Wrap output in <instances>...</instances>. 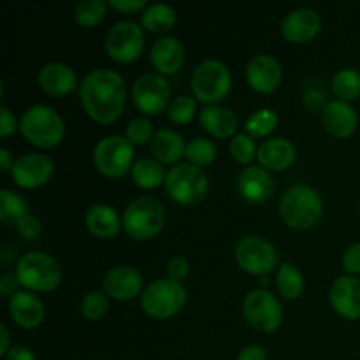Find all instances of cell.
I'll return each mask as SVG.
<instances>
[{"mask_svg": "<svg viewBox=\"0 0 360 360\" xmlns=\"http://www.w3.org/2000/svg\"><path fill=\"white\" fill-rule=\"evenodd\" d=\"M37 83L49 97H65L77 86V77L67 63L49 62L39 70Z\"/></svg>", "mask_w": 360, "mask_h": 360, "instance_id": "22", "label": "cell"}, {"mask_svg": "<svg viewBox=\"0 0 360 360\" xmlns=\"http://www.w3.org/2000/svg\"><path fill=\"white\" fill-rule=\"evenodd\" d=\"M16 129L18 123L14 115L6 108V105H2V108H0V136L9 137L11 134L16 132Z\"/></svg>", "mask_w": 360, "mask_h": 360, "instance_id": "44", "label": "cell"}, {"mask_svg": "<svg viewBox=\"0 0 360 360\" xmlns=\"http://www.w3.org/2000/svg\"><path fill=\"white\" fill-rule=\"evenodd\" d=\"M304 104L306 108L313 109V111H320L323 108H326V94H322V91H316V90H308L304 95Z\"/></svg>", "mask_w": 360, "mask_h": 360, "instance_id": "47", "label": "cell"}, {"mask_svg": "<svg viewBox=\"0 0 360 360\" xmlns=\"http://www.w3.org/2000/svg\"><path fill=\"white\" fill-rule=\"evenodd\" d=\"M105 51L109 58L118 63H132L141 56L144 49V32L139 23L130 20L112 25L105 35Z\"/></svg>", "mask_w": 360, "mask_h": 360, "instance_id": "12", "label": "cell"}, {"mask_svg": "<svg viewBox=\"0 0 360 360\" xmlns=\"http://www.w3.org/2000/svg\"><path fill=\"white\" fill-rule=\"evenodd\" d=\"M238 192L246 202L262 204L274 192V179L269 171L260 165H250L238 176Z\"/></svg>", "mask_w": 360, "mask_h": 360, "instance_id": "19", "label": "cell"}, {"mask_svg": "<svg viewBox=\"0 0 360 360\" xmlns=\"http://www.w3.org/2000/svg\"><path fill=\"white\" fill-rule=\"evenodd\" d=\"M153 136H155L153 125H151L150 120L144 118V116H137V118H134L132 122L127 125V136L125 137L134 144V146L151 143Z\"/></svg>", "mask_w": 360, "mask_h": 360, "instance_id": "39", "label": "cell"}, {"mask_svg": "<svg viewBox=\"0 0 360 360\" xmlns=\"http://www.w3.org/2000/svg\"><path fill=\"white\" fill-rule=\"evenodd\" d=\"M199 122L207 134L218 137V139L234 137L239 125L236 112L231 108H225L220 104L206 105L199 112Z\"/></svg>", "mask_w": 360, "mask_h": 360, "instance_id": "25", "label": "cell"}, {"mask_svg": "<svg viewBox=\"0 0 360 360\" xmlns=\"http://www.w3.org/2000/svg\"><path fill=\"white\" fill-rule=\"evenodd\" d=\"M185 158L188 160V164L202 169L214 162V158H217V146L210 139H206V137H195L190 143H186Z\"/></svg>", "mask_w": 360, "mask_h": 360, "instance_id": "35", "label": "cell"}, {"mask_svg": "<svg viewBox=\"0 0 360 360\" xmlns=\"http://www.w3.org/2000/svg\"><path fill=\"white\" fill-rule=\"evenodd\" d=\"M109 2L105 0H81L74 9V20L79 27L91 28L104 20Z\"/></svg>", "mask_w": 360, "mask_h": 360, "instance_id": "34", "label": "cell"}, {"mask_svg": "<svg viewBox=\"0 0 360 360\" xmlns=\"http://www.w3.org/2000/svg\"><path fill=\"white\" fill-rule=\"evenodd\" d=\"M20 287L28 292H53L62 281V269L56 259L42 252H30L16 264Z\"/></svg>", "mask_w": 360, "mask_h": 360, "instance_id": "5", "label": "cell"}, {"mask_svg": "<svg viewBox=\"0 0 360 360\" xmlns=\"http://www.w3.org/2000/svg\"><path fill=\"white\" fill-rule=\"evenodd\" d=\"M95 169L105 178H123L134 167V144L123 136H105L94 148Z\"/></svg>", "mask_w": 360, "mask_h": 360, "instance_id": "9", "label": "cell"}, {"mask_svg": "<svg viewBox=\"0 0 360 360\" xmlns=\"http://www.w3.org/2000/svg\"><path fill=\"white\" fill-rule=\"evenodd\" d=\"M28 214V202L13 190L4 188L0 192V220L6 225H16Z\"/></svg>", "mask_w": 360, "mask_h": 360, "instance_id": "32", "label": "cell"}, {"mask_svg": "<svg viewBox=\"0 0 360 360\" xmlns=\"http://www.w3.org/2000/svg\"><path fill=\"white\" fill-rule=\"evenodd\" d=\"M20 130L28 143L42 150H49L62 143L65 136V123L55 108L37 104L21 115Z\"/></svg>", "mask_w": 360, "mask_h": 360, "instance_id": "3", "label": "cell"}, {"mask_svg": "<svg viewBox=\"0 0 360 360\" xmlns=\"http://www.w3.org/2000/svg\"><path fill=\"white\" fill-rule=\"evenodd\" d=\"M79 98L94 122L109 125L123 115L127 86L122 74L112 69H94L81 79Z\"/></svg>", "mask_w": 360, "mask_h": 360, "instance_id": "1", "label": "cell"}, {"mask_svg": "<svg viewBox=\"0 0 360 360\" xmlns=\"http://www.w3.org/2000/svg\"><path fill=\"white\" fill-rule=\"evenodd\" d=\"M4 360H35V355L27 347H13Z\"/></svg>", "mask_w": 360, "mask_h": 360, "instance_id": "48", "label": "cell"}, {"mask_svg": "<svg viewBox=\"0 0 360 360\" xmlns=\"http://www.w3.org/2000/svg\"><path fill=\"white\" fill-rule=\"evenodd\" d=\"M236 360H267V352L260 345H248L239 352Z\"/></svg>", "mask_w": 360, "mask_h": 360, "instance_id": "46", "label": "cell"}, {"mask_svg": "<svg viewBox=\"0 0 360 360\" xmlns=\"http://www.w3.org/2000/svg\"><path fill=\"white\" fill-rule=\"evenodd\" d=\"M132 101L141 112L157 116L171 104V86L169 81L158 72L141 74L132 86Z\"/></svg>", "mask_w": 360, "mask_h": 360, "instance_id": "13", "label": "cell"}, {"mask_svg": "<svg viewBox=\"0 0 360 360\" xmlns=\"http://www.w3.org/2000/svg\"><path fill=\"white\" fill-rule=\"evenodd\" d=\"M246 322L259 333H274L283 323V306L280 299L266 288L252 290L243 302Z\"/></svg>", "mask_w": 360, "mask_h": 360, "instance_id": "10", "label": "cell"}, {"mask_svg": "<svg viewBox=\"0 0 360 360\" xmlns=\"http://www.w3.org/2000/svg\"><path fill=\"white\" fill-rule=\"evenodd\" d=\"M195 97L190 95H178L172 98L167 108V116L176 125H188L195 116Z\"/></svg>", "mask_w": 360, "mask_h": 360, "instance_id": "36", "label": "cell"}, {"mask_svg": "<svg viewBox=\"0 0 360 360\" xmlns=\"http://www.w3.org/2000/svg\"><path fill=\"white\" fill-rule=\"evenodd\" d=\"M14 259H16V252H14V248H11L9 245H4L2 253H0V260H2L4 266H9Z\"/></svg>", "mask_w": 360, "mask_h": 360, "instance_id": "50", "label": "cell"}, {"mask_svg": "<svg viewBox=\"0 0 360 360\" xmlns=\"http://www.w3.org/2000/svg\"><path fill=\"white\" fill-rule=\"evenodd\" d=\"M143 274L130 266H118L109 271L102 281L105 294L115 301H132L143 290Z\"/></svg>", "mask_w": 360, "mask_h": 360, "instance_id": "18", "label": "cell"}, {"mask_svg": "<svg viewBox=\"0 0 360 360\" xmlns=\"http://www.w3.org/2000/svg\"><path fill=\"white\" fill-rule=\"evenodd\" d=\"M236 264L245 273L264 276L278 267V252L267 239L260 236H246L239 239L234 248Z\"/></svg>", "mask_w": 360, "mask_h": 360, "instance_id": "11", "label": "cell"}, {"mask_svg": "<svg viewBox=\"0 0 360 360\" xmlns=\"http://www.w3.org/2000/svg\"><path fill=\"white\" fill-rule=\"evenodd\" d=\"M329 301L334 311L347 320L360 319V280L345 274L334 280L329 290Z\"/></svg>", "mask_w": 360, "mask_h": 360, "instance_id": "17", "label": "cell"}, {"mask_svg": "<svg viewBox=\"0 0 360 360\" xmlns=\"http://www.w3.org/2000/svg\"><path fill=\"white\" fill-rule=\"evenodd\" d=\"M16 229H18V234H20L21 238L27 239V241H34V239H37L39 236H41L42 224L37 217L28 213L27 217H23L20 221H18Z\"/></svg>", "mask_w": 360, "mask_h": 360, "instance_id": "40", "label": "cell"}, {"mask_svg": "<svg viewBox=\"0 0 360 360\" xmlns=\"http://www.w3.org/2000/svg\"><path fill=\"white\" fill-rule=\"evenodd\" d=\"M320 28H322V18L315 9H309V7L290 11L281 21V35L294 44L309 42L319 35Z\"/></svg>", "mask_w": 360, "mask_h": 360, "instance_id": "16", "label": "cell"}, {"mask_svg": "<svg viewBox=\"0 0 360 360\" xmlns=\"http://www.w3.org/2000/svg\"><path fill=\"white\" fill-rule=\"evenodd\" d=\"M190 84L197 101L206 105H217L231 91L232 74L224 62L207 58L193 69Z\"/></svg>", "mask_w": 360, "mask_h": 360, "instance_id": "4", "label": "cell"}, {"mask_svg": "<svg viewBox=\"0 0 360 360\" xmlns=\"http://www.w3.org/2000/svg\"><path fill=\"white\" fill-rule=\"evenodd\" d=\"M186 299V288L179 281L160 278L144 288L141 294V306L151 319L167 320L185 308Z\"/></svg>", "mask_w": 360, "mask_h": 360, "instance_id": "7", "label": "cell"}, {"mask_svg": "<svg viewBox=\"0 0 360 360\" xmlns=\"http://www.w3.org/2000/svg\"><path fill=\"white\" fill-rule=\"evenodd\" d=\"M165 192L181 206L200 202L210 192V178L200 167L192 164H178L165 176Z\"/></svg>", "mask_w": 360, "mask_h": 360, "instance_id": "8", "label": "cell"}, {"mask_svg": "<svg viewBox=\"0 0 360 360\" xmlns=\"http://www.w3.org/2000/svg\"><path fill=\"white\" fill-rule=\"evenodd\" d=\"M323 214V200L315 188L308 185H294L280 200V217L294 231H308L315 227Z\"/></svg>", "mask_w": 360, "mask_h": 360, "instance_id": "2", "label": "cell"}, {"mask_svg": "<svg viewBox=\"0 0 360 360\" xmlns=\"http://www.w3.org/2000/svg\"><path fill=\"white\" fill-rule=\"evenodd\" d=\"M13 165H14V158L13 155H11V151L7 150V148H2V150H0V171L2 172L11 171Z\"/></svg>", "mask_w": 360, "mask_h": 360, "instance_id": "49", "label": "cell"}, {"mask_svg": "<svg viewBox=\"0 0 360 360\" xmlns=\"http://www.w3.org/2000/svg\"><path fill=\"white\" fill-rule=\"evenodd\" d=\"M151 153H153L155 160L164 164H176L185 157L186 151V143L181 137V134H178L172 129H158L155 130V136L150 143Z\"/></svg>", "mask_w": 360, "mask_h": 360, "instance_id": "27", "label": "cell"}, {"mask_svg": "<svg viewBox=\"0 0 360 360\" xmlns=\"http://www.w3.org/2000/svg\"><path fill=\"white\" fill-rule=\"evenodd\" d=\"M359 214H360V204H359Z\"/></svg>", "mask_w": 360, "mask_h": 360, "instance_id": "52", "label": "cell"}, {"mask_svg": "<svg viewBox=\"0 0 360 360\" xmlns=\"http://www.w3.org/2000/svg\"><path fill=\"white\" fill-rule=\"evenodd\" d=\"M190 264L185 257H172L167 264V278L169 280H174L181 283V280H185L188 276Z\"/></svg>", "mask_w": 360, "mask_h": 360, "instance_id": "42", "label": "cell"}, {"mask_svg": "<svg viewBox=\"0 0 360 360\" xmlns=\"http://www.w3.org/2000/svg\"><path fill=\"white\" fill-rule=\"evenodd\" d=\"M333 86L334 95H336L340 101L350 102L360 97V72L357 69H341L334 74L333 77Z\"/></svg>", "mask_w": 360, "mask_h": 360, "instance_id": "31", "label": "cell"}, {"mask_svg": "<svg viewBox=\"0 0 360 360\" xmlns=\"http://www.w3.org/2000/svg\"><path fill=\"white\" fill-rule=\"evenodd\" d=\"M257 160H259L260 167H264L266 171L280 172L295 164L297 150L288 139L274 137V139H267L266 143L260 144Z\"/></svg>", "mask_w": 360, "mask_h": 360, "instance_id": "23", "label": "cell"}, {"mask_svg": "<svg viewBox=\"0 0 360 360\" xmlns=\"http://www.w3.org/2000/svg\"><path fill=\"white\" fill-rule=\"evenodd\" d=\"M18 287H20V281H18L16 274L6 273L0 276V295L4 297H13L18 292Z\"/></svg>", "mask_w": 360, "mask_h": 360, "instance_id": "45", "label": "cell"}, {"mask_svg": "<svg viewBox=\"0 0 360 360\" xmlns=\"http://www.w3.org/2000/svg\"><path fill=\"white\" fill-rule=\"evenodd\" d=\"M322 123L330 136L338 139H348L359 127V116L350 102L333 101L327 102L322 111Z\"/></svg>", "mask_w": 360, "mask_h": 360, "instance_id": "20", "label": "cell"}, {"mask_svg": "<svg viewBox=\"0 0 360 360\" xmlns=\"http://www.w3.org/2000/svg\"><path fill=\"white\" fill-rule=\"evenodd\" d=\"M109 7L120 13H139L148 7L146 0H109Z\"/></svg>", "mask_w": 360, "mask_h": 360, "instance_id": "43", "label": "cell"}, {"mask_svg": "<svg viewBox=\"0 0 360 360\" xmlns=\"http://www.w3.org/2000/svg\"><path fill=\"white\" fill-rule=\"evenodd\" d=\"M276 287L281 297L294 301L304 290V276L295 264L281 262V266H278Z\"/></svg>", "mask_w": 360, "mask_h": 360, "instance_id": "30", "label": "cell"}, {"mask_svg": "<svg viewBox=\"0 0 360 360\" xmlns=\"http://www.w3.org/2000/svg\"><path fill=\"white\" fill-rule=\"evenodd\" d=\"M84 224L95 238L111 239L122 231L123 218H120L115 207L109 204H95L86 211Z\"/></svg>", "mask_w": 360, "mask_h": 360, "instance_id": "26", "label": "cell"}, {"mask_svg": "<svg viewBox=\"0 0 360 360\" xmlns=\"http://www.w3.org/2000/svg\"><path fill=\"white\" fill-rule=\"evenodd\" d=\"M176 11L169 4H151L141 14V25L148 32L165 34L176 25Z\"/></svg>", "mask_w": 360, "mask_h": 360, "instance_id": "29", "label": "cell"}, {"mask_svg": "<svg viewBox=\"0 0 360 360\" xmlns=\"http://www.w3.org/2000/svg\"><path fill=\"white\" fill-rule=\"evenodd\" d=\"M343 269L350 276L360 274V241L348 246L347 252L343 253Z\"/></svg>", "mask_w": 360, "mask_h": 360, "instance_id": "41", "label": "cell"}, {"mask_svg": "<svg viewBox=\"0 0 360 360\" xmlns=\"http://www.w3.org/2000/svg\"><path fill=\"white\" fill-rule=\"evenodd\" d=\"M165 225V210L155 197H137L123 213V229L136 241L155 238Z\"/></svg>", "mask_w": 360, "mask_h": 360, "instance_id": "6", "label": "cell"}, {"mask_svg": "<svg viewBox=\"0 0 360 360\" xmlns=\"http://www.w3.org/2000/svg\"><path fill=\"white\" fill-rule=\"evenodd\" d=\"M55 172V162L42 153H25L14 160L11 176L20 188L35 190L44 186Z\"/></svg>", "mask_w": 360, "mask_h": 360, "instance_id": "14", "label": "cell"}, {"mask_svg": "<svg viewBox=\"0 0 360 360\" xmlns=\"http://www.w3.org/2000/svg\"><path fill=\"white\" fill-rule=\"evenodd\" d=\"M280 123V116L273 109H259L253 112L248 120H246V134L253 139H260V137H267Z\"/></svg>", "mask_w": 360, "mask_h": 360, "instance_id": "33", "label": "cell"}, {"mask_svg": "<svg viewBox=\"0 0 360 360\" xmlns=\"http://www.w3.org/2000/svg\"><path fill=\"white\" fill-rule=\"evenodd\" d=\"M150 62L158 74L167 76V74H176L185 63V48L179 42V39L160 37L150 51Z\"/></svg>", "mask_w": 360, "mask_h": 360, "instance_id": "24", "label": "cell"}, {"mask_svg": "<svg viewBox=\"0 0 360 360\" xmlns=\"http://www.w3.org/2000/svg\"><path fill=\"white\" fill-rule=\"evenodd\" d=\"M283 79V67L273 55L253 56L246 65V83L257 94H273Z\"/></svg>", "mask_w": 360, "mask_h": 360, "instance_id": "15", "label": "cell"}, {"mask_svg": "<svg viewBox=\"0 0 360 360\" xmlns=\"http://www.w3.org/2000/svg\"><path fill=\"white\" fill-rule=\"evenodd\" d=\"M109 309V295L104 290H91L81 301V313L86 320H101Z\"/></svg>", "mask_w": 360, "mask_h": 360, "instance_id": "38", "label": "cell"}, {"mask_svg": "<svg viewBox=\"0 0 360 360\" xmlns=\"http://www.w3.org/2000/svg\"><path fill=\"white\" fill-rule=\"evenodd\" d=\"M0 333H2V345H0V355H2V357H6L7 352L11 350V348H9V330H7L6 323H2V326H0Z\"/></svg>", "mask_w": 360, "mask_h": 360, "instance_id": "51", "label": "cell"}, {"mask_svg": "<svg viewBox=\"0 0 360 360\" xmlns=\"http://www.w3.org/2000/svg\"><path fill=\"white\" fill-rule=\"evenodd\" d=\"M130 176H132V181L139 188L155 190L164 185L167 172L164 171V165L155 160V158H141L134 164Z\"/></svg>", "mask_w": 360, "mask_h": 360, "instance_id": "28", "label": "cell"}, {"mask_svg": "<svg viewBox=\"0 0 360 360\" xmlns=\"http://www.w3.org/2000/svg\"><path fill=\"white\" fill-rule=\"evenodd\" d=\"M9 315L14 320V323L21 327V329H37L42 323L46 315L44 302L34 295L32 292H16L13 297H9Z\"/></svg>", "mask_w": 360, "mask_h": 360, "instance_id": "21", "label": "cell"}, {"mask_svg": "<svg viewBox=\"0 0 360 360\" xmlns=\"http://www.w3.org/2000/svg\"><path fill=\"white\" fill-rule=\"evenodd\" d=\"M229 151H231L232 158H234L236 162L246 165V167H250L253 158L259 153L255 141H253V137H250L246 132L236 134V136L232 137L231 144H229Z\"/></svg>", "mask_w": 360, "mask_h": 360, "instance_id": "37", "label": "cell"}]
</instances>
